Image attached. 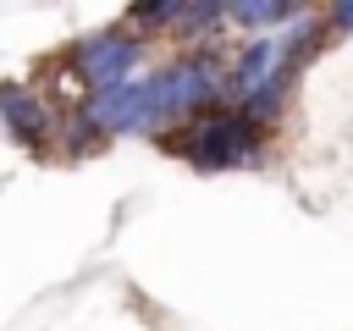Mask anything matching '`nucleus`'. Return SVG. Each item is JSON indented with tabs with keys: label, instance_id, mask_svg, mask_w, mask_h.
<instances>
[{
	"label": "nucleus",
	"instance_id": "f257e3e1",
	"mask_svg": "<svg viewBox=\"0 0 353 331\" xmlns=\"http://www.w3.org/2000/svg\"><path fill=\"white\" fill-rule=\"evenodd\" d=\"M265 138H270V127L248 121L232 105H215V110H199V116L176 121L171 132H160V149L165 154H182L193 171H232V166L259 160Z\"/></svg>",
	"mask_w": 353,
	"mask_h": 331
},
{
	"label": "nucleus",
	"instance_id": "423d86ee",
	"mask_svg": "<svg viewBox=\"0 0 353 331\" xmlns=\"http://www.w3.org/2000/svg\"><path fill=\"white\" fill-rule=\"evenodd\" d=\"M298 17H309V6L298 0H232L226 6V22L237 28H292Z\"/></svg>",
	"mask_w": 353,
	"mask_h": 331
},
{
	"label": "nucleus",
	"instance_id": "39448f33",
	"mask_svg": "<svg viewBox=\"0 0 353 331\" xmlns=\"http://www.w3.org/2000/svg\"><path fill=\"white\" fill-rule=\"evenodd\" d=\"M281 72V39H270V33H259V39H248L232 61H226V88H221V105H243L248 94H259L270 77Z\"/></svg>",
	"mask_w": 353,
	"mask_h": 331
},
{
	"label": "nucleus",
	"instance_id": "7ed1b4c3",
	"mask_svg": "<svg viewBox=\"0 0 353 331\" xmlns=\"http://www.w3.org/2000/svg\"><path fill=\"white\" fill-rule=\"evenodd\" d=\"M83 116H88L105 138H116V132H160V127H165V105H160L154 72L88 94V99H83Z\"/></svg>",
	"mask_w": 353,
	"mask_h": 331
},
{
	"label": "nucleus",
	"instance_id": "6e6552de",
	"mask_svg": "<svg viewBox=\"0 0 353 331\" xmlns=\"http://www.w3.org/2000/svg\"><path fill=\"white\" fill-rule=\"evenodd\" d=\"M320 22H325V33H331V39L353 33V0H331V6L320 11Z\"/></svg>",
	"mask_w": 353,
	"mask_h": 331
},
{
	"label": "nucleus",
	"instance_id": "f03ea898",
	"mask_svg": "<svg viewBox=\"0 0 353 331\" xmlns=\"http://www.w3.org/2000/svg\"><path fill=\"white\" fill-rule=\"evenodd\" d=\"M61 61H66V66L83 77V88H88V94H99V88H116V83L138 77L143 39H138L127 22H121V28H99V33H83V39H72Z\"/></svg>",
	"mask_w": 353,
	"mask_h": 331
},
{
	"label": "nucleus",
	"instance_id": "20e7f679",
	"mask_svg": "<svg viewBox=\"0 0 353 331\" xmlns=\"http://www.w3.org/2000/svg\"><path fill=\"white\" fill-rule=\"evenodd\" d=\"M0 127L28 149V154H55V127H61V110L33 88V83H17V77H0Z\"/></svg>",
	"mask_w": 353,
	"mask_h": 331
},
{
	"label": "nucleus",
	"instance_id": "0eeeda50",
	"mask_svg": "<svg viewBox=\"0 0 353 331\" xmlns=\"http://www.w3.org/2000/svg\"><path fill=\"white\" fill-rule=\"evenodd\" d=\"M221 22H226V6H221V0H182V6H176L171 39H182L188 50H199V39H210Z\"/></svg>",
	"mask_w": 353,
	"mask_h": 331
}]
</instances>
